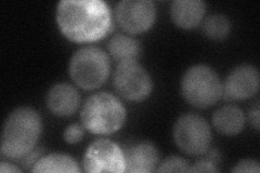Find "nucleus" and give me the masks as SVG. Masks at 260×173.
I'll list each match as a JSON object with an SVG mask.
<instances>
[{"mask_svg":"<svg viewBox=\"0 0 260 173\" xmlns=\"http://www.w3.org/2000/svg\"><path fill=\"white\" fill-rule=\"evenodd\" d=\"M114 88L127 101L141 102L152 92L153 82L149 72L137 61L118 63L114 73Z\"/></svg>","mask_w":260,"mask_h":173,"instance_id":"nucleus-7","label":"nucleus"},{"mask_svg":"<svg viewBox=\"0 0 260 173\" xmlns=\"http://www.w3.org/2000/svg\"><path fill=\"white\" fill-rule=\"evenodd\" d=\"M85 130L83 125H77V123L68 126L63 133L64 141L68 144H76L80 142L85 135Z\"/></svg>","mask_w":260,"mask_h":173,"instance_id":"nucleus-19","label":"nucleus"},{"mask_svg":"<svg viewBox=\"0 0 260 173\" xmlns=\"http://www.w3.org/2000/svg\"><path fill=\"white\" fill-rule=\"evenodd\" d=\"M207 152H208V156H207V158H206V159L210 160L211 162H214L215 164H217V163L220 162L221 156H220V154H219V152H218V151H216V150L209 151V150H208Z\"/></svg>","mask_w":260,"mask_h":173,"instance_id":"nucleus-24","label":"nucleus"},{"mask_svg":"<svg viewBox=\"0 0 260 173\" xmlns=\"http://www.w3.org/2000/svg\"><path fill=\"white\" fill-rule=\"evenodd\" d=\"M55 19L64 37L75 43H92L112 29V13L102 0H62Z\"/></svg>","mask_w":260,"mask_h":173,"instance_id":"nucleus-1","label":"nucleus"},{"mask_svg":"<svg viewBox=\"0 0 260 173\" xmlns=\"http://www.w3.org/2000/svg\"><path fill=\"white\" fill-rule=\"evenodd\" d=\"M211 137L213 136L208 122L200 115H182L175 123V143L184 154L199 156L207 153Z\"/></svg>","mask_w":260,"mask_h":173,"instance_id":"nucleus-6","label":"nucleus"},{"mask_svg":"<svg viewBox=\"0 0 260 173\" xmlns=\"http://www.w3.org/2000/svg\"><path fill=\"white\" fill-rule=\"evenodd\" d=\"M158 166L157 172H190L189 162L178 156H170Z\"/></svg>","mask_w":260,"mask_h":173,"instance_id":"nucleus-18","label":"nucleus"},{"mask_svg":"<svg viewBox=\"0 0 260 173\" xmlns=\"http://www.w3.org/2000/svg\"><path fill=\"white\" fill-rule=\"evenodd\" d=\"M259 90V72L253 65H240L230 72L222 85V96L229 102L244 101Z\"/></svg>","mask_w":260,"mask_h":173,"instance_id":"nucleus-10","label":"nucleus"},{"mask_svg":"<svg viewBox=\"0 0 260 173\" xmlns=\"http://www.w3.org/2000/svg\"><path fill=\"white\" fill-rule=\"evenodd\" d=\"M206 12L202 0H175L170 6V16L179 28L193 29L200 25Z\"/></svg>","mask_w":260,"mask_h":173,"instance_id":"nucleus-13","label":"nucleus"},{"mask_svg":"<svg viewBox=\"0 0 260 173\" xmlns=\"http://www.w3.org/2000/svg\"><path fill=\"white\" fill-rule=\"evenodd\" d=\"M127 112L119 98L110 92L89 96L80 111V121L92 134H112L124 126Z\"/></svg>","mask_w":260,"mask_h":173,"instance_id":"nucleus-3","label":"nucleus"},{"mask_svg":"<svg viewBox=\"0 0 260 173\" xmlns=\"http://www.w3.org/2000/svg\"><path fill=\"white\" fill-rule=\"evenodd\" d=\"M213 125L219 133L237 135L245 126V115L237 105H224L215 112Z\"/></svg>","mask_w":260,"mask_h":173,"instance_id":"nucleus-14","label":"nucleus"},{"mask_svg":"<svg viewBox=\"0 0 260 173\" xmlns=\"http://www.w3.org/2000/svg\"><path fill=\"white\" fill-rule=\"evenodd\" d=\"M83 166L89 173L125 172L124 151L111 140L98 139L86 150Z\"/></svg>","mask_w":260,"mask_h":173,"instance_id":"nucleus-8","label":"nucleus"},{"mask_svg":"<svg viewBox=\"0 0 260 173\" xmlns=\"http://www.w3.org/2000/svg\"><path fill=\"white\" fill-rule=\"evenodd\" d=\"M124 151L125 172L151 173L156 171L159 163V153L150 142H139L127 146Z\"/></svg>","mask_w":260,"mask_h":173,"instance_id":"nucleus-11","label":"nucleus"},{"mask_svg":"<svg viewBox=\"0 0 260 173\" xmlns=\"http://www.w3.org/2000/svg\"><path fill=\"white\" fill-rule=\"evenodd\" d=\"M108 49L111 56L118 63L125 61H137L142 52L139 40L121 34H117L111 38Z\"/></svg>","mask_w":260,"mask_h":173,"instance_id":"nucleus-15","label":"nucleus"},{"mask_svg":"<svg viewBox=\"0 0 260 173\" xmlns=\"http://www.w3.org/2000/svg\"><path fill=\"white\" fill-rule=\"evenodd\" d=\"M203 32L213 40H222L228 37L231 30V23L223 14L209 15L203 22Z\"/></svg>","mask_w":260,"mask_h":173,"instance_id":"nucleus-17","label":"nucleus"},{"mask_svg":"<svg viewBox=\"0 0 260 173\" xmlns=\"http://www.w3.org/2000/svg\"><path fill=\"white\" fill-rule=\"evenodd\" d=\"M43 123L37 111L18 107L8 115L2 132V154L12 160H21L36 148Z\"/></svg>","mask_w":260,"mask_h":173,"instance_id":"nucleus-2","label":"nucleus"},{"mask_svg":"<svg viewBox=\"0 0 260 173\" xmlns=\"http://www.w3.org/2000/svg\"><path fill=\"white\" fill-rule=\"evenodd\" d=\"M0 172H22V170L12 163L3 161L0 163Z\"/></svg>","mask_w":260,"mask_h":173,"instance_id":"nucleus-23","label":"nucleus"},{"mask_svg":"<svg viewBox=\"0 0 260 173\" xmlns=\"http://www.w3.org/2000/svg\"><path fill=\"white\" fill-rule=\"evenodd\" d=\"M232 172H254V173H258L260 172V164L257 160H253V159H244L241 160L237 166L233 167L231 169Z\"/></svg>","mask_w":260,"mask_h":173,"instance_id":"nucleus-20","label":"nucleus"},{"mask_svg":"<svg viewBox=\"0 0 260 173\" xmlns=\"http://www.w3.org/2000/svg\"><path fill=\"white\" fill-rule=\"evenodd\" d=\"M249 119L251 125L254 126V128L258 131L259 130V106L257 105L254 110H251L249 113Z\"/></svg>","mask_w":260,"mask_h":173,"instance_id":"nucleus-22","label":"nucleus"},{"mask_svg":"<svg viewBox=\"0 0 260 173\" xmlns=\"http://www.w3.org/2000/svg\"><path fill=\"white\" fill-rule=\"evenodd\" d=\"M32 172H80L78 163L65 154H50L40 158L31 168Z\"/></svg>","mask_w":260,"mask_h":173,"instance_id":"nucleus-16","label":"nucleus"},{"mask_svg":"<svg viewBox=\"0 0 260 173\" xmlns=\"http://www.w3.org/2000/svg\"><path fill=\"white\" fill-rule=\"evenodd\" d=\"M217 164L211 162L208 159H202L195 162L192 167H190V172H218Z\"/></svg>","mask_w":260,"mask_h":173,"instance_id":"nucleus-21","label":"nucleus"},{"mask_svg":"<svg viewBox=\"0 0 260 173\" xmlns=\"http://www.w3.org/2000/svg\"><path fill=\"white\" fill-rule=\"evenodd\" d=\"M47 106L53 115L68 117L74 115L80 105V94L70 84H56L47 94Z\"/></svg>","mask_w":260,"mask_h":173,"instance_id":"nucleus-12","label":"nucleus"},{"mask_svg":"<svg viewBox=\"0 0 260 173\" xmlns=\"http://www.w3.org/2000/svg\"><path fill=\"white\" fill-rule=\"evenodd\" d=\"M184 100L197 109H208L222 96V84L218 74L207 65L198 64L184 73L181 80Z\"/></svg>","mask_w":260,"mask_h":173,"instance_id":"nucleus-5","label":"nucleus"},{"mask_svg":"<svg viewBox=\"0 0 260 173\" xmlns=\"http://www.w3.org/2000/svg\"><path fill=\"white\" fill-rule=\"evenodd\" d=\"M115 19L129 34H141L155 22V4L151 0H123L115 7Z\"/></svg>","mask_w":260,"mask_h":173,"instance_id":"nucleus-9","label":"nucleus"},{"mask_svg":"<svg viewBox=\"0 0 260 173\" xmlns=\"http://www.w3.org/2000/svg\"><path fill=\"white\" fill-rule=\"evenodd\" d=\"M70 76L84 90H94L104 85L111 73L110 57L101 48L87 46L78 49L70 61Z\"/></svg>","mask_w":260,"mask_h":173,"instance_id":"nucleus-4","label":"nucleus"}]
</instances>
